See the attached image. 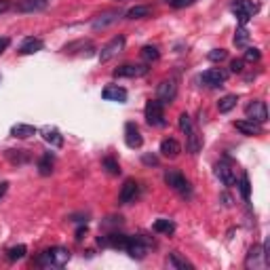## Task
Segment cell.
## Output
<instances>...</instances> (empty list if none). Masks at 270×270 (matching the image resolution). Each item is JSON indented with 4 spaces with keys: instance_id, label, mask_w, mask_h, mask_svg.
<instances>
[{
    "instance_id": "1",
    "label": "cell",
    "mask_w": 270,
    "mask_h": 270,
    "mask_svg": "<svg viewBox=\"0 0 270 270\" xmlns=\"http://www.w3.org/2000/svg\"><path fill=\"white\" fill-rule=\"evenodd\" d=\"M70 257H72V253H70L66 247H51V249H44L36 257V262L44 268H62L70 262Z\"/></svg>"
},
{
    "instance_id": "2",
    "label": "cell",
    "mask_w": 270,
    "mask_h": 270,
    "mask_svg": "<svg viewBox=\"0 0 270 270\" xmlns=\"http://www.w3.org/2000/svg\"><path fill=\"white\" fill-rule=\"evenodd\" d=\"M144 116L150 127H163L165 125V103H160L158 99H150L146 103Z\"/></svg>"
},
{
    "instance_id": "3",
    "label": "cell",
    "mask_w": 270,
    "mask_h": 270,
    "mask_svg": "<svg viewBox=\"0 0 270 270\" xmlns=\"http://www.w3.org/2000/svg\"><path fill=\"white\" fill-rule=\"evenodd\" d=\"M165 184H167L169 188H173L175 192H180L182 196H190V192H192L190 182H188L180 171H167V173H165Z\"/></svg>"
},
{
    "instance_id": "4",
    "label": "cell",
    "mask_w": 270,
    "mask_h": 270,
    "mask_svg": "<svg viewBox=\"0 0 270 270\" xmlns=\"http://www.w3.org/2000/svg\"><path fill=\"white\" fill-rule=\"evenodd\" d=\"M232 11H234V15H237L241 26H245V23H247L257 13V7L251 3V0H234V3H232Z\"/></svg>"
},
{
    "instance_id": "5",
    "label": "cell",
    "mask_w": 270,
    "mask_h": 270,
    "mask_svg": "<svg viewBox=\"0 0 270 270\" xmlns=\"http://www.w3.org/2000/svg\"><path fill=\"white\" fill-rule=\"evenodd\" d=\"M148 72H150V68L146 64H125L114 70V76L116 78H142Z\"/></svg>"
},
{
    "instance_id": "6",
    "label": "cell",
    "mask_w": 270,
    "mask_h": 270,
    "mask_svg": "<svg viewBox=\"0 0 270 270\" xmlns=\"http://www.w3.org/2000/svg\"><path fill=\"white\" fill-rule=\"evenodd\" d=\"M226 80H228V72L226 70H222V68H209L207 72H203V76H201V83L205 87H211V89L222 87Z\"/></svg>"
},
{
    "instance_id": "7",
    "label": "cell",
    "mask_w": 270,
    "mask_h": 270,
    "mask_svg": "<svg viewBox=\"0 0 270 270\" xmlns=\"http://www.w3.org/2000/svg\"><path fill=\"white\" fill-rule=\"evenodd\" d=\"M175 95H178V83H175L173 78H165L163 83L156 87V99L160 103H171L175 99Z\"/></svg>"
},
{
    "instance_id": "8",
    "label": "cell",
    "mask_w": 270,
    "mask_h": 270,
    "mask_svg": "<svg viewBox=\"0 0 270 270\" xmlns=\"http://www.w3.org/2000/svg\"><path fill=\"white\" fill-rule=\"evenodd\" d=\"M125 36H123V34H119V36H114L108 44H105L103 46V49L99 51V62L103 64V62H110L112 60V57H116V55H119L123 49H125Z\"/></svg>"
},
{
    "instance_id": "9",
    "label": "cell",
    "mask_w": 270,
    "mask_h": 270,
    "mask_svg": "<svg viewBox=\"0 0 270 270\" xmlns=\"http://www.w3.org/2000/svg\"><path fill=\"white\" fill-rule=\"evenodd\" d=\"M245 114H247L249 121H255L260 125L268 121V108H266V103L260 101V99H253L251 103L245 105Z\"/></svg>"
},
{
    "instance_id": "10",
    "label": "cell",
    "mask_w": 270,
    "mask_h": 270,
    "mask_svg": "<svg viewBox=\"0 0 270 270\" xmlns=\"http://www.w3.org/2000/svg\"><path fill=\"white\" fill-rule=\"evenodd\" d=\"M125 251L131 255L133 260H144L146 253H148V243H146L142 237H129Z\"/></svg>"
},
{
    "instance_id": "11",
    "label": "cell",
    "mask_w": 270,
    "mask_h": 270,
    "mask_svg": "<svg viewBox=\"0 0 270 270\" xmlns=\"http://www.w3.org/2000/svg\"><path fill=\"white\" fill-rule=\"evenodd\" d=\"M270 262L266 260V253H264V247L262 245H253V247L249 249L247 253V260H245V266H247L249 270L251 268H266Z\"/></svg>"
},
{
    "instance_id": "12",
    "label": "cell",
    "mask_w": 270,
    "mask_h": 270,
    "mask_svg": "<svg viewBox=\"0 0 270 270\" xmlns=\"http://www.w3.org/2000/svg\"><path fill=\"white\" fill-rule=\"evenodd\" d=\"M125 144L131 148V150L142 148L144 137H142V131L137 129L135 123H127V125H125Z\"/></svg>"
},
{
    "instance_id": "13",
    "label": "cell",
    "mask_w": 270,
    "mask_h": 270,
    "mask_svg": "<svg viewBox=\"0 0 270 270\" xmlns=\"http://www.w3.org/2000/svg\"><path fill=\"white\" fill-rule=\"evenodd\" d=\"M123 15H121V11H105V13L97 15L95 19H93L91 23V28L93 30H105L108 26H112V23H116Z\"/></svg>"
},
{
    "instance_id": "14",
    "label": "cell",
    "mask_w": 270,
    "mask_h": 270,
    "mask_svg": "<svg viewBox=\"0 0 270 270\" xmlns=\"http://www.w3.org/2000/svg\"><path fill=\"white\" fill-rule=\"evenodd\" d=\"M137 192H139V186H137V182H133V180H127V182L123 184V188H121L119 203H121V205H129L131 201H135Z\"/></svg>"
},
{
    "instance_id": "15",
    "label": "cell",
    "mask_w": 270,
    "mask_h": 270,
    "mask_svg": "<svg viewBox=\"0 0 270 270\" xmlns=\"http://www.w3.org/2000/svg\"><path fill=\"white\" fill-rule=\"evenodd\" d=\"M101 97L105 101H116V103H125L127 101V91L119 85H108L101 91Z\"/></svg>"
},
{
    "instance_id": "16",
    "label": "cell",
    "mask_w": 270,
    "mask_h": 270,
    "mask_svg": "<svg viewBox=\"0 0 270 270\" xmlns=\"http://www.w3.org/2000/svg\"><path fill=\"white\" fill-rule=\"evenodd\" d=\"M180 152H182V146H180L178 139L167 137V139H163L160 142V154L165 158H178Z\"/></svg>"
},
{
    "instance_id": "17",
    "label": "cell",
    "mask_w": 270,
    "mask_h": 270,
    "mask_svg": "<svg viewBox=\"0 0 270 270\" xmlns=\"http://www.w3.org/2000/svg\"><path fill=\"white\" fill-rule=\"evenodd\" d=\"M215 175H218L220 182L224 186H234V184H237L234 171H232L230 165H226V163H218V165H215Z\"/></svg>"
},
{
    "instance_id": "18",
    "label": "cell",
    "mask_w": 270,
    "mask_h": 270,
    "mask_svg": "<svg viewBox=\"0 0 270 270\" xmlns=\"http://www.w3.org/2000/svg\"><path fill=\"white\" fill-rule=\"evenodd\" d=\"M40 133H42V139H44V142L51 144L53 148H62V146H64V135L57 131L55 127H44Z\"/></svg>"
},
{
    "instance_id": "19",
    "label": "cell",
    "mask_w": 270,
    "mask_h": 270,
    "mask_svg": "<svg viewBox=\"0 0 270 270\" xmlns=\"http://www.w3.org/2000/svg\"><path fill=\"white\" fill-rule=\"evenodd\" d=\"M234 127H237L243 135H260L262 133V125L255 123V121H249V119L237 121V123H234Z\"/></svg>"
},
{
    "instance_id": "20",
    "label": "cell",
    "mask_w": 270,
    "mask_h": 270,
    "mask_svg": "<svg viewBox=\"0 0 270 270\" xmlns=\"http://www.w3.org/2000/svg\"><path fill=\"white\" fill-rule=\"evenodd\" d=\"M127 241H129V237H125V234H108V237L99 239V245H103V247H114V249H125Z\"/></svg>"
},
{
    "instance_id": "21",
    "label": "cell",
    "mask_w": 270,
    "mask_h": 270,
    "mask_svg": "<svg viewBox=\"0 0 270 270\" xmlns=\"http://www.w3.org/2000/svg\"><path fill=\"white\" fill-rule=\"evenodd\" d=\"M201 148H203V137L198 135V133H196V129L192 127L190 131L186 133V150L190 152V154H196V152L201 150Z\"/></svg>"
},
{
    "instance_id": "22",
    "label": "cell",
    "mask_w": 270,
    "mask_h": 270,
    "mask_svg": "<svg viewBox=\"0 0 270 270\" xmlns=\"http://www.w3.org/2000/svg\"><path fill=\"white\" fill-rule=\"evenodd\" d=\"M76 51H83V55H91L93 42L91 40H76V42H70V44L64 46V53L66 55H74Z\"/></svg>"
},
{
    "instance_id": "23",
    "label": "cell",
    "mask_w": 270,
    "mask_h": 270,
    "mask_svg": "<svg viewBox=\"0 0 270 270\" xmlns=\"http://www.w3.org/2000/svg\"><path fill=\"white\" fill-rule=\"evenodd\" d=\"M53 167H55V154L53 152H44V154L40 156V160H38V173L42 175V178H46V175L53 173Z\"/></svg>"
},
{
    "instance_id": "24",
    "label": "cell",
    "mask_w": 270,
    "mask_h": 270,
    "mask_svg": "<svg viewBox=\"0 0 270 270\" xmlns=\"http://www.w3.org/2000/svg\"><path fill=\"white\" fill-rule=\"evenodd\" d=\"M11 135L19 137V139H26V137L36 135V127H34V125H26V123H17V125L11 127Z\"/></svg>"
},
{
    "instance_id": "25",
    "label": "cell",
    "mask_w": 270,
    "mask_h": 270,
    "mask_svg": "<svg viewBox=\"0 0 270 270\" xmlns=\"http://www.w3.org/2000/svg\"><path fill=\"white\" fill-rule=\"evenodd\" d=\"M42 40L40 38H26L23 40V44L19 46V55H34V53H38L40 49H42Z\"/></svg>"
},
{
    "instance_id": "26",
    "label": "cell",
    "mask_w": 270,
    "mask_h": 270,
    "mask_svg": "<svg viewBox=\"0 0 270 270\" xmlns=\"http://www.w3.org/2000/svg\"><path fill=\"white\" fill-rule=\"evenodd\" d=\"M46 7V0H23L17 5V11L21 13H34V11H42Z\"/></svg>"
},
{
    "instance_id": "27",
    "label": "cell",
    "mask_w": 270,
    "mask_h": 270,
    "mask_svg": "<svg viewBox=\"0 0 270 270\" xmlns=\"http://www.w3.org/2000/svg\"><path fill=\"white\" fill-rule=\"evenodd\" d=\"M150 15H152V9L146 5H137V7L127 11V19H146Z\"/></svg>"
},
{
    "instance_id": "28",
    "label": "cell",
    "mask_w": 270,
    "mask_h": 270,
    "mask_svg": "<svg viewBox=\"0 0 270 270\" xmlns=\"http://www.w3.org/2000/svg\"><path fill=\"white\" fill-rule=\"evenodd\" d=\"M167 262H169V266L178 268V270H192V268H194V266H192L190 262H188L186 257H182L178 251H173V253L169 255V260H167Z\"/></svg>"
},
{
    "instance_id": "29",
    "label": "cell",
    "mask_w": 270,
    "mask_h": 270,
    "mask_svg": "<svg viewBox=\"0 0 270 270\" xmlns=\"http://www.w3.org/2000/svg\"><path fill=\"white\" fill-rule=\"evenodd\" d=\"M237 101H239L237 95H226V97H222V99L218 101L220 114H228L230 110H234V108H237Z\"/></svg>"
},
{
    "instance_id": "30",
    "label": "cell",
    "mask_w": 270,
    "mask_h": 270,
    "mask_svg": "<svg viewBox=\"0 0 270 270\" xmlns=\"http://www.w3.org/2000/svg\"><path fill=\"white\" fill-rule=\"evenodd\" d=\"M7 158L13 163V165H23V163L30 160V154L26 150H7Z\"/></svg>"
},
{
    "instance_id": "31",
    "label": "cell",
    "mask_w": 270,
    "mask_h": 270,
    "mask_svg": "<svg viewBox=\"0 0 270 270\" xmlns=\"http://www.w3.org/2000/svg\"><path fill=\"white\" fill-rule=\"evenodd\" d=\"M152 228H154L156 232H160V234H171L175 230V224L171 220H167V218H158V220H154Z\"/></svg>"
},
{
    "instance_id": "32",
    "label": "cell",
    "mask_w": 270,
    "mask_h": 270,
    "mask_svg": "<svg viewBox=\"0 0 270 270\" xmlns=\"http://www.w3.org/2000/svg\"><path fill=\"white\" fill-rule=\"evenodd\" d=\"M103 169L108 175H121V167H119V160L112 158V156H105L103 158Z\"/></svg>"
},
{
    "instance_id": "33",
    "label": "cell",
    "mask_w": 270,
    "mask_h": 270,
    "mask_svg": "<svg viewBox=\"0 0 270 270\" xmlns=\"http://www.w3.org/2000/svg\"><path fill=\"white\" fill-rule=\"evenodd\" d=\"M239 190H241V196L245 198V201H249L251 198V184H249V175L243 173V178L239 182Z\"/></svg>"
},
{
    "instance_id": "34",
    "label": "cell",
    "mask_w": 270,
    "mask_h": 270,
    "mask_svg": "<svg viewBox=\"0 0 270 270\" xmlns=\"http://www.w3.org/2000/svg\"><path fill=\"white\" fill-rule=\"evenodd\" d=\"M26 253H28L26 245H17V247H11V249L7 251V257H9L11 262H15V260H23V257H26Z\"/></svg>"
},
{
    "instance_id": "35",
    "label": "cell",
    "mask_w": 270,
    "mask_h": 270,
    "mask_svg": "<svg viewBox=\"0 0 270 270\" xmlns=\"http://www.w3.org/2000/svg\"><path fill=\"white\" fill-rule=\"evenodd\" d=\"M247 42H249V32H247L245 26H241L237 30V34H234V44L237 46H247Z\"/></svg>"
},
{
    "instance_id": "36",
    "label": "cell",
    "mask_w": 270,
    "mask_h": 270,
    "mask_svg": "<svg viewBox=\"0 0 270 270\" xmlns=\"http://www.w3.org/2000/svg\"><path fill=\"white\" fill-rule=\"evenodd\" d=\"M142 57H144V60L150 64V62H156L158 57H160V53H158V49H156V46L148 44V46H144V49H142Z\"/></svg>"
},
{
    "instance_id": "37",
    "label": "cell",
    "mask_w": 270,
    "mask_h": 270,
    "mask_svg": "<svg viewBox=\"0 0 270 270\" xmlns=\"http://www.w3.org/2000/svg\"><path fill=\"white\" fill-rule=\"evenodd\" d=\"M192 127H194V125H192V119H190V114L182 112V114H180V129H182L184 133H188V131H190Z\"/></svg>"
},
{
    "instance_id": "38",
    "label": "cell",
    "mask_w": 270,
    "mask_h": 270,
    "mask_svg": "<svg viewBox=\"0 0 270 270\" xmlns=\"http://www.w3.org/2000/svg\"><path fill=\"white\" fill-rule=\"evenodd\" d=\"M209 62H224L226 57H228V51L224 49H213V51H209Z\"/></svg>"
},
{
    "instance_id": "39",
    "label": "cell",
    "mask_w": 270,
    "mask_h": 270,
    "mask_svg": "<svg viewBox=\"0 0 270 270\" xmlns=\"http://www.w3.org/2000/svg\"><path fill=\"white\" fill-rule=\"evenodd\" d=\"M260 57H262V53H260V49H255V46H249V49L245 51V60L247 62H260Z\"/></svg>"
},
{
    "instance_id": "40",
    "label": "cell",
    "mask_w": 270,
    "mask_h": 270,
    "mask_svg": "<svg viewBox=\"0 0 270 270\" xmlns=\"http://www.w3.org/2000/svg\"><path fill=\"white\" fill-rule=\"evenodd\" d=\"M167 5H171V7H175V9H184V7H188V5H192L194 0H165Z\"/></svg>"
},
{
    "instance_id": "41",
    "label": "cell",
    "mask_w": 270,
    "mask_h": 270,
    "mask_svg": "<svg viewBox=\"0 0 270 270\" xmlns=\"http://www.w3.org/2000/svg\"><path fill=\"white\" fill-rule=\"evenodd\" d=\"M230 72L241 74V72H243V60H232V62H230Z\"/></svg>"
},
{
    "instance_id": "42",
    "label": "cell",
    "mask_w": 270,
    "mask_h": 270,
    "mask_svg": "<svg viewBox=\"0 0 270 270\" xmlns=\"http://www.w3.org/2000/svg\"><path fill=\"white\" fill-rule=\"evenodd\" d=\"M142 160L146 163V165H158V158H156V156H152V154H146Z\"/></svg>"
},
{
    "instance_id": "43",
    "label": "cell",
    "mask_w": 270,
    "mask_h": 270,
    "mask_svg": "<svg viewBox=\"0 0 270 270\" xmlns=\"http://www.w3.org/2000/svg\"><path fill=\"white\" fill-rule=\"evenodd\" d=\"M9 38H5V36H0V55H3L5 51H7V46H9Z\"/></svg>"
},
{
    "instance_id": "44",
    "label": "cell",
    "mask_w": 270,
    "mask_h": 270,
    "mask_svg": "<svg viewBox=\"0 0 270 270\" xmlns=\"http://www.w3.org/2000/svg\"><path fill=\"white\" fill-rule=\"evenodd\" d=\"M85 234H87V226H80V228L76 230V241H83Z\"/></svg>"
},
{
    "instance_id": "45",
    "label": "cell",
    "mask_w": 270,
    "mask_h": 270,
    "mask_svg": "<svg viewBox=\"0 0 270 270\" xmlns=\"http://www.w3.org/2000/svg\"><path fill=\"white\" fill-rule=\"evenodd\" d=\"M7 190H9V184H7V182H3V184H0V198H3V196L7 194Z\"/></svg>"
},
{
    "instance_id": "46",
    "label": "cell",
    "mask_w": 270,
    "mask_h": 270,
    "mask_svg": "<svg viewBox=\"0 0 270 270\" xmlns=\"http://www.w3.org/2000/svg\"><path fill=\"white\" fill-rule=\"evenodd\" d=\"M9 9V0H0V13H5Z\"/></svg>"
},
{
    "instance_id": "47",
    "label": "cell",
    "mask_w": 270,
    "mask_h": 270,
    "mask_svg": "<svg viewBox=\"0 0 270 270\" xmlns=\"http://www.w3.org/2000/svg\"><path fill=\"white\" fill-rule=\"evenodd\" d=\"M222 201H224V205H226V207H230V205H232V198H230L228 194H222Z\"/></svg>"
}]
</instances>
